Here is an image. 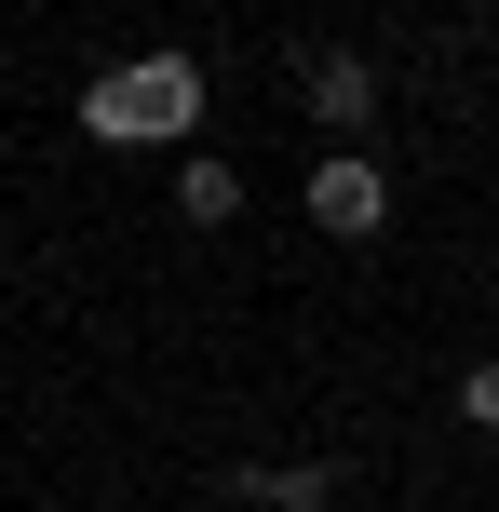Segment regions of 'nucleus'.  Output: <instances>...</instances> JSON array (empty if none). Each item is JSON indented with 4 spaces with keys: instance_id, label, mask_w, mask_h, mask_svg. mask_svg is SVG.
<instances>
[{
    "instance_id": "f257e3e1",
    "label": "nucleus",
    "mask_w": 499,
    "mask_h": 512,
    "mask_svg": "<svg viewBox=\"0 0 499 512\" xmlns=\"http://www.w3.org/2000/svg\"><path fill=\"white\" fill-rule=\"evenodd\" d=\"M189 122H203V68L189 54H122L108 81H81V135H108V149H176Z\"/></svg>"
},
{
    "instance_id": "f03ea898",
    "label": "nucleus",
    "mask_w": 499,
    "mask_h": 512,
    "mask_svg": "<svg viewBox=\"0 0 499 512\" xmlns=\"http://www.w3.org/2000/svg\"><path fill=\"white\" fill-rule=\"evenodd\" d=\"M311 216H324L338 243H378V230H392V176H378L365 149H324V162H311Z\"/></svg>"
},
{
    "instance_id": "7ed1b4c3",
    "label": "nucleus",
    "mask_w": 499,
    "mask_h": 512,
    "mask_svg": "<svg viewBox=\"0 0 499 512\" xmlns=\"http://www.w3.org/2000/svg\"><path fill=\"white\" fill-rule=\"evenodd\" d=\"M311 122L324 135H365L378 122V68H365V54H311Z\"/></svg>"
},
{
    "instance_id": "20e7f679",
    "label": "nucleus",
    "mask_w": 499,
    "mask_h": 512,
    "mask_svg": "<svg viewBox=\"0 0 499 512\" xmlns=\"http://www.w3.org/2000/svg\"><path fill=\"white\" fill-rule=\"evenodd\" d=\"M176 216H189V230H230V216H243V176H230L216 149H189V162H176Z\"/></svg>"
},
{
    "instance_id": "39448f33",
    "label": "nucleus",
    "mask_w": 499,
    "mask_h": 512,
    "mask_svg": "<svg viewBox=\"0 0 499 512\" xmlns=\"http://www.w3.org/2000/svg\"><path fill=\"white\" fill-rule=\"evenodd\" d=\"M257 499H284V512H324V499H338V472H324V459H284V472H257Z\"/></svg>"
},
{
    "instance_id": "423d86ee",
    "label": "nucleus",
    "mask_w": 499,
    "mask_h": 512,
    "mask_svg": "<svg viewBox=\"0 0 499 512\" xmlns=\"http://www.w3.org/2000/svg\"><path fill=\"white\" fill-rule=\"evenodd\" d=\"M459 418H473V432H499V364H459Z\"/></svg>"
}]
</instances>
